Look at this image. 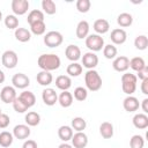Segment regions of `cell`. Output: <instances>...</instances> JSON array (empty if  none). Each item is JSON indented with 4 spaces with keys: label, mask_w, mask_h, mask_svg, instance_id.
Returning <instances> with one entry per match:
<instances>
[{
    "label": "cell",
    "mask_w": 148,
    "mask_h": 148,
    "mask_svg": "<svg viewBox=\"0 0 148 148\" xmlns=\"http://www.w3.org/2000/svg\"><path fill=\"white\" fill-rule=\"evenodd\" d=\"M2 21V13H1V10H0V22Z\"/></svg>",
    "instance_id": "51"
},
{
    "label": "cell",
    "mask_w": 148,
    "mask_h": 148,
    "mask_svg": "<svg viewBox=\"0 0 148 148\" xmlns=\"http://www.w3.org/2000/svg\"><path fill=\"white\" fill-rule=\"evenodd\" d=\"M17 97L16 95V90L14 87L12 86H5L1 91H0V98L3 103L6 104H9V103H13L15 101V98Z\"/></svg>",
    "instance_id": "10"
},
{
    "label": "cell",
    "mask_w": 148,
    "mask_h": 148,
    "mask_svg": "<svg viewBox=\"0 0 148 148\" xmlns=\"http://www.w3.org/2000/svg\"><path fill=\"white\" fill-rule=\"evenodd\" d=\"M18 97H20V99H21L28 108L34 106L35 103H36V96L34 95V92H31V91H29V90L22 91Z\"/></svg>",
    "instance_id": "27"
},
{
    "label": "cell",
    "mask_w": 148,
    "mask_h": 148,
    "mask_svg": "<svg viewBox=\"0 0 148 148\" xmlns=\"http://www.w3.org/2000/svg\"><path fill=\"white\" fill-rule=\"evenodd\" d=\"M132 123L134 127L139 130H145L148 127V116L146 113H135L132 119Z\"/></svg>",
    "instance_id": "19"
},
{
    "label": "cell",
    "mask_w": 148,
    "mask_h": 148,
    "mask_svg": "<svg viewBox=\"0 0 148 148\" xmlns=\"http://www.w3.org/2000/svg\"><path fill=\"white\" fill-rule=\"evenodd\" d=\"M110 39L111 42L113 43V45H121L126 42L127 39V34L124 29L121 28H116L111 31V35H110Z\"/></svg>",
    "instance_id": "13"
},
{
    "label": "cell",
    "mask_w": 148,
    "mask_h": 148,
    "mask_svg": "<svg viewBox=\"0 0 148 148\" xmlns=\"http://www.w3.org/2000/svg\"><path fill=\"white\" fill-rule=\"evenodd\" d=\"M1 113H2V111H1V108H0V114H1Z\"/></svg>",
    "instance_id": "52"
},
{
    "label": "cell",
    "mask_w": 148,
    "mask_h": 148,
    "mask_svg": "<svg viewBox=\"0 0 148 148\" xmlns=\"http://www.w3.org/2000/svg\"><path fill=\"white\" fill-rule=\"evenodd\" d=\"M71 127L76 132H83V130L87 127V121L82 117H74L71 121Z\"/></svg>",
    "instance_id": "34"
},
{
    "label": "cell",
    "mask_w": 148,
    "mask_h": 148,
    "mask_svg": "<svg viewBox=\"0 0 148 148\" xmlns=\"http://www.w3.org/2000/svg\"><path fill=\"white\" fill-rule=\"evenodd\" d=\"M146 66L147 65H146V62H145V60H143L142 57H134V58H132L130 60V67L133 71H135L136 73L140 72V71H142Z\"/></svg>",
    "instance_id": "33"
},
{
    "label": "cell",
    "mask_w": 148,
    "mask_h": 148,
    "mask_svg": "<svg viewBox=\"0 0 148 148\" xmlns=\"http://www.w3.org/2000/svg\"><path fill=\"white\" fill-rule=\"evenodd\" d=\"M42 9H43V13H46L47 15H53L57 13V6L53 0H43Z\"/></svg>",
    "instance_id": "36"
},
{
    "label": "cell",
    "mask_w": 148,
    "mask_h": 148,
    "mask_svg": "<svg viewBox=\"0 0 148 148\" xmlns=\"http://www.w3.org/2000/svg\"><path fill=\"white\" fill-rule=\"evenodd\" d=\"M117 23H118L119 27H121V29L132 25V23H133V16H132V14H130L127 12L120 13L117 16Z\"/></svg>",
    "instance_id": "24"
},
{
    "label": "cell",
    "mask_w": 148,
    "mask_h": 148,
    "mask_svg": "<svg viewBox=\"0 0 148 148\" xmlns=\"http://www.w3.org/2000/svg\"><path fill=\"white\" fill-rule=\"evenodd\" d=\"M86 89L90 91H97L102 88V77L95 69H88L84 74Z\"/></svg>",
    "instance_id": "2"
},
{
    "label": "cell",
    "mask_w": 148,
    "mask_h": 148,
    "mask_svg": "<svg viewBox=\"0 0 148 148\" xmlns=\"http://www.w3.org/2000/svg\"><path fill=\"white\" fill-rule=\"evenodd\" d=\"M82 71H83V67L79 62H71L66 68L68 76H73V77H76L80 74H82Z\"/></svg>",
    "instance_id": "30"
},
{
    "label": "cell",
    "mask_w": 148,
    "mask_h": 148,
    "mask_svg": "<svg viewBox=\"0 0 148 148\" xmlns=\"http://www.w3.org/2000/svg\"><path fill=\"white\" fill-rule=\"evenodd\" d=\"M81 60H82L83 67H86L87 69H94L98 65V57L96 56L95 52H90V51L86 52L81 57Z\"/></svg>",
    "instance_id": "11"
},
{
    "label": "cell",
    "mask_w": 148,
    "mask_h": 148,
    "mask_svg": "<svg viewBox=\"0 0 148 148\" xmlns=\"http://www.w3.org/2000/svg\"><path fill=\"white\" fill-rule=\"evenodd\" d=\"M56 87L62 91L68 90L72 87V80L68 75H59L56 79Z\"/></svg>",
    "instance_id": "21"
},
{
    "label": "cell",
    "mask_w": 148,
    "mask_h": 148,
    "mask_svg": "<svg viewBox=\"0 0 148 148\" xmlns=\"http://www.w3.org/2000/svg\"><path fill=\"white\" fill-rule=\"evenodd\" d=\"M12 83L14 88L17 89H25L30 84V79L24 73H16L12 77Z\"/></svg>",
    "instance_id": "9"
},
{
    "label": "cell",
    "mask_w": 148,
    "mask_h": 148,
    "mask_svg": "<svg viewBox=\"0 0 148 148\" xmlns=\"http://www.w3.org/2000/svg\"><path fill=\"white\" fill-rule=\"evenodd\" d=\"M134 46H135V49H138L140 51L146 50L147 46H148V38H147V36L146 35L136 36L135 39H134Z\"/></svg>",
    "instance_id": "37"
},
{
    "label": "cell",
    "mask_w": 148,
    "mask_h": 148,
    "mask_svg": "<svg viewBox=\"0 0 148 148\" xmlns=\"http://www.w3.org/2000/svg\"><path fill=\"white\" fill-rule=\"evenodd\" d=\"M42 99L45 105L52 106L58 102V95L53 88H45L42 91Z\"/></svg>",
    "instance_id": "12"
},
{
    "label": "cell",
    "mask_w": 148,
    "mask_h": 148,
    "mask_svg": "<svg viewBox=\"0 0 148 148\" xmlns=\"http://www.w3.org/2000/svg\"><path fill=\"white\" fill-rule=\"evenodd\" d=\"M44 44L47 46V47H58L62 44L64 42V37L61 35V32L59 31H56V30H52V31H49L44 35Z\"/></svg>",
    "instance_id": "5"
},
{
    "label": "cell",
    "mask_w": 148,
    "mask_h": 148,
    "mask_svg": "<svg viewBox=\"0 0 148 148\" xmlns=\"http://www.w3.org/2000/svg\"><path fill=\"white\" fill-rule=\"evenodd\" d=\"M112 67L114 71H117L119 73H125L130 68V59L126 56L116 57L112 61Z\"/></svg>",
    "instance_id": "8"
},
{
    "label": "cell",
    "mask_w": 148,
    "mask_h": 148,
    "mask_svg": "<svg viewBox=\"0 0 148 148\" xmlns=\"http://www.w3.org/2000/svg\"><path fill=\"white\" fill-rule=\"evenodd\" d=\"M38 21H44V13L39 9L30 10V13L28 14V17H27V22L29 24H32V23L38 22Z\"/></svg>",
    "instance_id": "31"
},
{
    "label": "cell",
    "mask_w": 148,
    "mask_h": 148,
    "mask_svg": "<svg viewBox=\"0 0 148 148\" xmlns=\"http://www.w3.org/2000/svg\"><path fill=\"white\" fill-rule=\"evenodd\" d=\"M18 62V57H17V53L13 50H7L2 53L1 56V64L3 65V67L8 68V69H12V68H15L16 65Z\"/></svg>",
    "instance_id": "6"
},
{
    "label": "cell",
    "mask_w": 148,
    "mask_h": 148,
    "mask_svg": "<svg viewBox=\"0 0 148 148\" xmlns=\"http://www.w3.org/2000/svg\"><path fill=\"white\" fill-rule=\"evenodd\" d=\"M37 65L42 71L51 72V71H56L60 67L61 60H60L59 56H57L54 53H44L38 57Z\"/></svg>",
    "instance_id": "1"
},
{
    "label": "cell",
    "mask_w": 148,
    "mask_h": 148,
    "mask_svg": "<svg viewBox=\"0 0 148 148\" xmlns=\"http://www.w3.org/2000/svg\"><path fill=\"white\" fill-rule=\"evenodd\" d=\"M31 131L30 127L25 124H18L13 128V136L18 140H25L29 138Z\"/></svg>",
    "instance_id": "14"
},
{
    "label": "cell",
    "mask_w": 148,
    "mask_h": 148,
    "mask_svg": "<svg viewBox=\"0 0 148 148\" xmlns=\"http://www.w3.org/2000/svg\"><path fill=\"white\" fill-rule=\"evenodd\" d=\"M29 1L28 0H13L10 3L12 10L15 16L24 15L29 9Z\"/></svg>",
    "instance_id": "7"
},
{
    "label": "cell",
    "mask_w": 148,
    "mask_h": 148,
    "mask_svg": "<svg viewBox=\"0 0 148 148\" xmlns=\"http://www.w3.org/2000/svg\"><path fill=\"white\" fill-rule=\"evenodd\" d=\"M71 141L73 148H86L88 145V136L84 132H76L73 134Z\"/></svg>",
    "instance_id": "15"
},
{
    "label": "cell",
    "mask_w": 148,
    "mask_h": 148,
    "mask_svg": "<svg viewBox=\"0 0 148 148\" xmlns=\"http://www.w3.org/2000/svg\"><path fill=\"white\" fill-rule=\"evenodd\" d=\"M12 104H13V109H14L17 113H24V112L29 109V108H28V106H27V105H25V104L20 99V97H18V96L15 98V101H14Z\"/></svg>",
    "instance_id": "43"
},
{
    "label": "cell",
    "mask_w": 148,
    "mask_h": 148,
    "mask_svg": "<svg viewBox=\"0 0 148 148\" xmlns=\"http://www.w3.org/2000/svg\"><path fill=\"white\" fill-rule=\"evenodd\" d=\"M73 134H74L73 128H72L71 126H68V125H62V126H60V127L58 128V136H59V139H60L61 141H64V142L69 141V140L72 139Z\"/></svg>",
    "instance_id": "23"
},
{
    "label": "cell",
    "mask_w": 148,
    "mask_h": 148,
    "mask_svg": "<svg viewBox=\"0 0 148 148\" xmlns=\"http://www.w3.org/2000/svg\"><path fill=\"white\" fill-rule=\"evenodd\" d=\"M45 30H46V24H45L44 21H38V22H35V23L30 24V32L36 35V36L44 35Z\"/></svg>",
    "instance_id": "32"
},
{
    "label": "cell",
    "mask_w": 148,
    "mask_h": 148,
    "mask_svg": "<svg viewBox=\"0 0 148 148\" xmlns=\"http://www.w3.org/2000/svg\"><path fill=\"white\" fill-rule=\"evenodd\" d=\"M141 91H142L143 95H148V79L142 80V83H141Z\"/></svg>",
    "instance_id": "47"
},
{
    "label": "cell",
    "mask_w": 148,
    "mask_h": 148,
    "mask_svg": "<svg viewBox=\"0 0 148 148\" xmlns=\"http://www.w3.org/2000/svg\"><path fill=\"white\" fill-rule=\"evenodd\" d=\"M143 146H145V139L142 135L134 134L130 139V147L131 148H143Z\"/></svg>",
    "instance_id": "41"
},
{
    "label": "cell",
    "mask_w": 148,
    "mask_h": 148,
    "mask_svg": "<svg viewBox=\"0 0 148 148\" xmlns=\"http://www.w3.org/2000/svg\"><path fill=\"white\" fill-rule=\"evenodd\" d=\"M141 108H142V111L143 113H148V98H145L142 102H141Z\"/></svg>",
    "instance_id": "48"
},
{
    "label": "cell",
    "mask_w": 148,
    "mask_h": 148,
    "mask_svg": "<svg viewBox=\"0 0 148 148\" xmlns=\"http://www.w3.org/2000/svg\"><path fill=\"white\" fill-rule=\"evenodd\" d=\"M58 102L62 108H69L73 104V95L68 90H65L58 96Z\"/></svg>",
    "instance_id": "28"
},
{
    "label": "cell",
    "mask_w": 148,
    "mask_h": 148,
    "mask_svg": "<svg viewBox=\"0 0 148 148\" xmlns=\"http://www.w3.org/2000/svg\"><path fill=\"white\" fill-rule=\"evenodd\" d=\"M5 79H6V76H5V73H3V72L0 69V83H3Z\"/></svg>",
    "instance_id": "50"
},
{
    "label": "cell",
    "mask_w": 148,
    "mask_h": 148,
    "mask_svg": "<svg viewBox=\"0 0 148 148\" xmlns=\"http://www.w3.org/2000/svg\"><path fill=\"white\" fill-rule=\"evenodd\" d=\"M22 148H38L37 147V142L35 140H31V139H28L23 142L22 145Z\"/></svg>",
    "instance_id": "45"
},
{
    "label": "cell",
    "mask_w": 148,
    "mask_h": 148,
    "mask_svg": "<svg viewBox=\"0 0 148 148\" xmlns=\"http://www.w3.org/2000/svg\"><path fill=\"white\" fill-rule=\"evenodd\" d=\"M123 108L125 109V111L127 112H135L139 110L140 108V103H139V99L135 97V96H127L124 101H123Z\"/></svg>",
    "instance_id": "17"
},
{
    "label": "cell",
    "mask_w": 148,
    "mask_h": 148,
    "mask_svg": "<svg viewBox=\"0 0 148 148\" xmlns=\"http://www.w3.org/2000/svg\"><path fill=\"white\" fill-rule=\"evenodd\" d=\"M89 29H90V25L89 23L86 21V20H82L77 23L76 25V30H75V34H76V37L79 39H86L87 36L89 35Z\"/></svg>",
    "instance_id": "20"
},
{
    "label": "cell",
    "mask_w": 148,
    "mask_h": 148,
    "mask_svg": "<svg viewBox=\"0 0 148 148\" xmlns=\"http://www.w3.org/2000/svg\"><path fill=\"white\" fill-rule=\"evenodd\" d=\"M135 76H136V77H139L140 80H145V79H148V66H146V67H145L142 71L138 72Z\"/></svg>",
    "instance_id": "46"
},
{
    "label": "cell",
    "mask_w": 148,
    "mask_h": 148,
    "mask_svg": "<svg viewBox=\"0 0 148 148\" xmlns=\"http://www.w3.org/2000/svg\"><path fill=\"white\" fill-rule=\"evenodd\" d=\"M86 46L90 50V52L101 51L104 47V38L97 34H90L86 38Z\"/></svg>",
    "instance_id": "4"
},
{
    "label": "cell",
    "mask_w": 148,
    "mask_h": 148,
    "mask_svg": "<svg viewBox=\"0 0 148 148\" xmlns=\"http://www.w3.org/2000/svg\"><path fill=\"white\" fill-rule=\"evenodd\" d=\"M136 83H138V77L135 76V74L125 72L121 75V89L127 96L133 95L135 92Z\"/></svg>",
    "instance_id": "3"
},
{
    "label": "cell",
    "mask_w": 148,
    "mask_h": 148,
    "mask_svg": "<svg viewBox=\"0 0 148 148\" xmlns=\"http://www.w3.org/2000/svg\"><path fill=\"white\" fill-rule=\"evenodd\" d=\"M94 30L97 35H104L110 30V23L105 18H97L92 24Z\"/></svg>",
    "instance_id": "18"
},
{
    "label": "cell",
    "mask_w": 148,
    "mask_h": 148,
    "mask_svg": "<svg viewBox=\"0 0 148 148\" xmlns=\"http://www.w3.org/2000/svg\"><path fill=\"white\" fill-rule=\"evenodd\" d=\"M58 148H73V146L69 145V143H67V142H62L61 145L58 146Z\"/></svg>",
    "instance_id": "49"
},
{
    "label": "cell",
    "mask_w": 148,
    "mask_h": 148,
    "mask_svg": "<svg viewBox=\"0 0 148 148\" xmlns=\"http://www.w3.org/2000/svg\"><path fill=\"white\" fill-rule=\"evenodd\" d=\"M73 97H74L76 101H79V102H83V101H86L87 97H88V90H87L86 88H83V87H76V88L74 89Z\"/></svg>",
    "instance_id": "40"
},
{
    "label": "cell",
    "mask_w": 148,
    "mask_h": 148,
    "mask_svg": "<svg viewBox=\"0 0 148 148\" xmlns=\"http://www.w3.org/2000/svg\"><path fill=\"white\" fill-rule=\"evenodd\" d=\"M114 130H113V125L110 121H103L99 125V134L102 135V138L104 139H111L113 136Z\"/></svg>",
    "instance_id": "22"
},
{
    "label": "cell",
    "mask_w": 148,
    "mask_h": 148,
    "mask_svg": "<svg viewBox=\"0 0 148 148\" xmlns=\"http://www.w3.org/2000/svg\"><path fill=\"white\" fill-rule=\"evenodd\" d=\"M91 7L90 0H77L76 1V9L80 13H88Z\"/></svg>",
    "instance_id": "42"
},
{
    "label": "cell",
    "mask_w": 148,
    "mask_h": 148,
    "mask_svg": "<svg viewBox=\"0 0 148 148\" xmlns=\"http://www.w3.org/2000/svg\"><path fill=\"white\" fill-rule=\"evenodd\" d=\"M14 35H15V38L21 43H25V42H29L31 39V32L27 28H17V29H15V34Z\"/></svg>",
    "instance_id": "26"
},
{
    "label": "cell",
    "mask_w": 148,
    "mask_h": 148,
    "mask_svg": "<svg viewBox=\"0 0 148 148\" xmlns=\"http://www.w3.org/2000/svg\"><path fill=\"white\" fill-rule=\"evenodd\" d=\"M10 124V118L8 114L6 113H1L0 114V128L3 130V128H7Z\"/></svg>",
    "instance_id": "44"
},
{
    "label": "cell",
    "mask_w": 148,
    "mask_h": 148,
    "mask_svg": "<svg viewBox=\"0 0 148 148\" xmlns=\"http://www.w3.org/2000/svg\"><path fill=\"white\" fill-rule=\"evenodd\" d=\"M24 120H25V123H27V125L29 127L30 126L34 127V126H37L40 123V116H39V113H37L35 111H30V112H28L25 114Z\"/></svg>",
    "instance_id": "29"
},
{
    "label": "cell",
    "mask_w": 148,
    "mask_h": 148,
    "mask_svg": "<svg viewBox=\"0 0 148 148\" xmlns=\"http://www.w3.org/2000/svg\"><path fill=\"white\" fill-rule=\"evenodd\" d=\"M14 141V136H13V133L8 132V131H2L0 133V146L3 147V148H7L9 146H12Z\"/></svg>",
    "instance_id": "35"
},
{
    "label": "cell",
    "mask_w": 148,
    "mask_h": 148,
    "mask_svg": "<svg viewBox=\"0 0 148 148\" xmlns=\"http://www.w3.org/2000/svg\"><path fill=\"white\" fill-rule=\"evenodd\" d=\"M117 47L113 45V44H106L104 45L103 47V56L106 58V59H114L117 57Z\"/></svg>",
    "instance_id": "38"
},
{
    "label": "cell",
    "mask_w": 148,
    "mask_h": 148,
    "mask_svg": "<svg viewBox=\"0 0 148 148\" xmlns=\"http://www.w3.org/2000/svg\"><path fill=\"white\" fill-rule=\"evenodd\" d=\"M36 80H37V82H38L40 86L46 87V86H50V84L52 83V81H53V76H52L51 72L40 71V72L37 74Z\"/></svg>",
    "instance_id": "25"
},
{
    "label": "cell",
    "mask_w": 148,
    "mask_h": 148,
    "mask_svg": "<svg viewBox=\"0 0 148 148\" xmlns=\"http://www.w3.org/2000/svg\"><path fill=\"white\" fill-rule=\"evenodd\" d=\"M65 56L72 62H76L81 58V49L75 44H69L65 50Z\"/></svg>",
    "instance_id": "16"
},
{
    "label": "cell",
    "mask_w": 148,
    "mask_h": 148,
    "mask_svg": "<svg viewBox=\"0 0 148 148\" xmlns=\"http://www.w3.org/2000/svg\"><path fill=\"white\" fill-rule=\"evenodd\" d=\"M3 23H5L6 28H8V29H17V27H18V18L14 14H9V15H7L3 18Z\"/></svg>",
    "instance_id": "39"
}]
</instances>
